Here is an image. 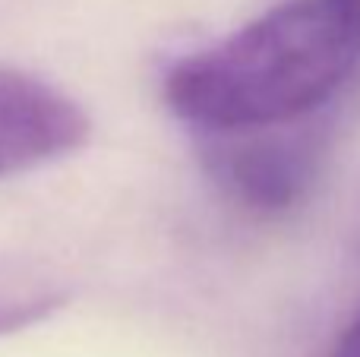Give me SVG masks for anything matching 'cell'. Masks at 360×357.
I'll return each mask as SVG.
<instances>
[{
	"mask_svg": "<svg viewBox=\"0 0 360 357\" xmlns=\"http://www.w3.org/2000/svg\"><path fill=\"white\" fill-rule=\"evenodd\" d=\"M92 136V120L70 95L38 76L0 70V177L73 155Z\"/></svg>",
	"mask_w": 360,
	"mask_h": 357,
	"instance_id": "3957f363",
	"label": "cell"
},
{
	"mask_svg": "<svg viewBox=\"0 0 360 357\" xmlns=\"http://www.w3.org/2000/svg\"><path fill=\"white\" fill-rule=\"evenodd\" d=\"M70 301V288L54 269L32 259H0V335H13Z\"/></svg>",
	"mask_w": 360,
	"mask_h": 357,
	"instance_id": "277c9868",
	"label": "cell"
},
{
	"mask_svg": "<svg viewBox=\"0 0 360 357\" xmlns=\"http://www.w3.org/2000/svg\"><path fill=\"white\" fill-rule=\"evenodd\" d=\"M262 126L240 133H209L212 177L237 206L256 215H285L297 209L319 174V143L310 133Z\"/></svg>",
	"mask_w": 360,
	"mask_h": 357,
	"instance_id": "7a4b0ae2",
	"label": "cell"
},
{
	"mask_svg": "<svg viewBox=\"0 0 360 357\" xmlns=\"http://www.w3.org/2000/svg\"><path fill=\"white\" fill-rule=\"evenodd\" d=\"M360 63V22L326 0H291L165 76V101L202 133L285 126L332 101Z\"/></svg>",
	"mask_w": 360,
	"mask_h": 357,
	"instance_id": "6da1fadb",
	"label": "cell"
},
{
	"mask_svg": "<svg viewBox=\"0 0 360 357\" xmlns=\"http://www.w3.org/2000/svg\"><path fill=\"white\" fill-rule=\"evenodd\" d=\"M326 4H332L338 13H345V16H351L360 22V0H326Z\"/></svg>",
	"mask_w": 360,
	"mask_h": 357,
	"instance_id": "8992f818",
	"label": "cell"
},
{
	"mask_svg": "<svg viewBox=\"0 0 360 357\" xmlns=\"http://www.w3.org/2000/svg\"><path fill=\"white\" fill-rule=\"evenodd\" d=\"M329 357H360V313L345 326V332L338 335Z\"/></svg>",
	"mask_w": 360,
	"mask_h": 357,
	"instance_id": "5b68a950",
	"label": "cell"
}]
</instances>
